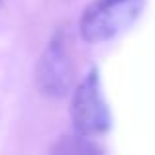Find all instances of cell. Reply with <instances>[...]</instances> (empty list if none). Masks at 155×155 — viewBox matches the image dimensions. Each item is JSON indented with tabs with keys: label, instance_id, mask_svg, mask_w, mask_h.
I'll list each match as a JSON object with an SVG mask.
<instances>
[{
	"label": "cell",
	"instance_id": "obj_1",
	"mask_svg": "<svg viewBox=\"0 0 155 155\" xmlns=\"http://www.w3.org/2000/svg\"><path fill=\"white\" fill-rule=\"evenodd\" d=\"M143 6L145 0H94L81 16V35L88 43L108 41L132 28Z\"/></svg>",
	"mask_w": 155,
	"mask_h": 155
},
{
	"label": "cell",
	"instance_id": "obj_2",
	"mask_svg": "<svg viewBox=\"0 0 155 155\" xmlns=\"http://www.w3.org/2000/svg\"><path fill=\"white\" fill-rule=\"evenodd\" d=\"M71 120L75 134L84 137H96L112 128V114L104 100L100 87V73L96 67H91L75 87L71 100Z\"/></svg>",
	"mask_w": 155,
	"mask_h": 155
},
{
	"label": "cell",
	"instance_id": "obj_3",
	"mask_svg": "<svg viewBox=\"0 0 155 155\" xmlns=\"http://www.w3.org/2000/svg\"><path fill=\"white\" fill-rule=\"evenodd\" d=\"M35 83L43 96L63 98L73 84V63L65 38L57 31L45 45L35 69Z\"/></svg>",
	"mask_w": 155,
	"mask_h": 155
},
{
	"label": "cell",
	"instance_id": "obj_4",
	"mask_svg": "<svg viewBox=\"0 0 155 155\" xmlns=\"http://www.w3.org/2000/svg\"><path fill=\"white\" fill-rule=\"evenodd\" d=\"M0 2H2V0H0Z\"/></svg>",
	"mask_w": 155,
	"mask_h": 155
}]
</instances>
